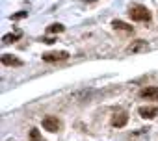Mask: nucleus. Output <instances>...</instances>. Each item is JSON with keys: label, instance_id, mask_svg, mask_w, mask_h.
<instances>
[{"label": "nucleus", "instance_id": "f257e3e1", "mask_svg": "<svg viewBox=\"0 0 158 141\" xmlns=\"http://www.w3.org/2000/svg\"><path fill=\"white\" fill-rule=\"evenodd\" d=\"M128 17L136 22H149L151 21V11L143 4H132L128 8Z\"/></svg>", "mask_w": 158, "mask_h": 141}, {"label": "nucleus", "instance_id": "f03ea898", "mask_svg": "<svg viewBox=\"0 0 158 141\" xmlns=\"http://www.w3.org/2000/svg\"><path fill=\"white\" fill-rule=\"evenodd\" d=\"M41 124H43V128H45L47 132H50V134H56V132H60V130L63 128L61 119H58V117H54V115H47V117H43Z\"/></svg>", "mask_w": 158, "mask_h": 141}, {"label": "nucleus", "instance_id": "7ed1b4c3", "mask_svg": "<svg viewBox=\"0 0 158 141\" xmlns=\"http://www.w3.org/2000/svg\"><path fill=\"white\" fill-rule=\"evenodd\" d=\"M41 58H43V61H47V63L65 61V59L69 58V52H65V50H60V52H47V54H43Z\"/></svg>", "mask_w": 158, "mask_h": 141}, {"label": "nucleus", "instance_id": "20e7f679", "mask_svg": "<svg viewBox=\"0 0 158 141\" xmlns=\"http://www.w3.org/2000/svg\"><path fill=\"white\" fill-rule=\"evenodd\" d=\"M147 50H149V43L143 41V39L132 41V43L127 46V52H132V54H139V52H147Z\"/></svg>", "mask_w": 158, "mask_h": 141}, {"label": "nucleus", "instance_id": "39448f33", "mask_svg": "<svg viewBox=\"0 0 158 141\" xmlns=\"http://www.w3.org/2000/svg\"><path fill=\"white\" fill-rule=\"evenodd\" d=\"M139 97H141V99H147V100H156V102H158V87H156V86L143 87V89L139 91Z\"/></svg>", "mask_w": 158, "mask_h": 141}, {"label": "nucleus", "instance_id": "423d86ee", "mask_svg": "<svg viewBox=\"0 0 158 141\" xmlns=\"http://www.w3.org/2000/svg\"><path fill=\"white\" fill-rule=\"evenodd\" d=\"M138 113L143 117V119H154L158 115V106H141L138 110Z\"/></svg>", "mask_w": 158, "mask_h": 141}, {"label": "nucleus", "instance_id": "0eeeda50", "mask_svg": "<svg viewBox=\"0 0 158 141\" xmlns=\"http://www.w3.org/2000/svg\"><path fill=\"white\" fill-rule=\"evenodd\" d=\"M127 123H128L127 111H119V113H115V115L112 117V126H115V128H123Z\"/></svg>", "mask_w": 158, "mask_h": 141}, {"label": "nucleus", "instance_id": "6e6552de", "mask_svg": "<svg viewBox=\"0 0 158 141\" xmlns=\"http://www.w3.org/2000/svg\"><path fill=\"white\" fill-rule=\"evenodd\" d=\"M2 63L8 65V67H23V59H19L13 54H4L2 56Z\"/></svg>", "mask_w": 158, "mask_h": 141}, {"label": "nucleus", "instance_id": "1a4fd4ad", "mask_svg": "<svg viewBox=\"0 0 158 141\" xmlns=\"http://www.w3.org/2000/svg\"><path fill=\"white\" fill-rule=\"evenodd\" d=\"M112 26H114L115 30H121V32H125V34H132V32H134V28H132L130 24L123 22V21H114V22H112Z\"/></svg>", "mask_w": 158, "mask_h": 141}, {"label": "nucleus", "instance_id": "9d476101", "mask_svg": "<svg viewBox=\"0 0 158 141\" xmlns=\"http://www.w3.org/2000/svg\"><path fill=\"white\" fill-rule=\"evenodd\" d=\"M19 37H21V34H8V35H4L2 43H4V45H10V43H15Z\"/></svg>", "mask_w": 158, "mask_h": 141}, {"label": "nucleus", "instance_id": "9b49d317", "mask_svg": "<svg viewBox=\"0 0 158 141\" xmlns=\"http://www.w3.org/2000/svg\"><path fill=\"white\" fill-rule=\"evenodd\" d=\"M28 141H43V139H41V134H39L37 128H32V130H30V134H28Z\"/></svg>", "mask_w": 158, "mask_h": 141}, {"label": "nucleus", "instance_id": "f8f14e48", "mask_svg": "<svg viewBox=\"0 0 158 141\" xmlns=\"http://www.w3.org/2000/svg\"><path fill=\"white\" fill-rule=\"evenodd\" d=\"M63 30H65L63 24H50V26H48V32H50V34H61Z\"/></svg>", "mask_w": 158, "mask_h": 141}, {"label": "nucleus", "instance_id": "ddd939ff", "mask_svg": "<svg viewBox=\"0 0 158 141\" xmlns=\"http://www.w3.org/2000/svg\"><path fill=\"white\" fill-rule=\"evenodd\" d=\"M28 15V11H21V13H15V15H11V19L13 21H19V19H24Z\"/></svg>", "mask_w": 158, "mask_h": 141}, {"label": "nucleus", "instance_id": "4468645a", "mask_svg": "<svg viewBox=\"0 0 158 141\" xmlns=\"http://www.w3.org/2000/svg\"><path fill=\"white\" fill-rule=\"evenodd\" d=\"M43 41H45L47 45H52V43H54V39H52V37H48V39H43Z\"/></svg>", "mask_w": 158, "mask_h": 141}, {"label": "nucleus", "instance_id": "2eb2a0df", "mask_svg": "<svg viewBox=\"0 0 158 141\" xmlns=\"http://www.w3.org/2000/svg\"><path fill=\"white\" fill-rule=\"evenodd\" d=\"M86 2H97V0H86Z\"/></svg>", "mask_w": 158, "mask_h": 141}]
</instances>
